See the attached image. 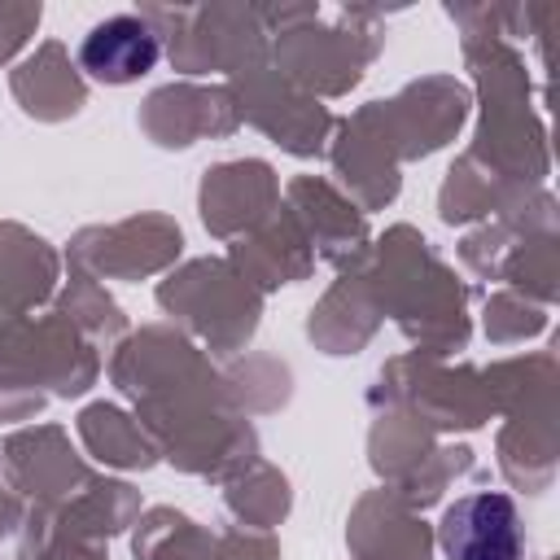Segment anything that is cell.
Returning <instances> with one entry per match:
<instances>
[{
	"label": "cell",
	"instance_id": "obj_1",
	"mask_svg": "<svg viewBox=\"0 0 560 560\" xmlns=\"http://www.w3.org/2000/svg\"><path fill=\"white\" fill-rule=\"evenodd\" d=\"M446 560H521V521L508 494H464L438 521Z\"/></svg>",
	"mask_w": 560,
	"mask_h": 560
},
{
	"label": "cell",
	"instance_id": "obj_2",
	"mask_svg": "<svg viewBox=\"0 0 560 560\" xmlns=\"http://www.w3.org/2000/svg\"><path fill=\"white\" fill-rule=\"evenodd\" d=\"M79 66L96 83H136L158 66V35L144 18H105L88 31L79 48Z\"/></svg>",
	"mask_w": 560,
	"mask_h": 560
}]
</instances>
